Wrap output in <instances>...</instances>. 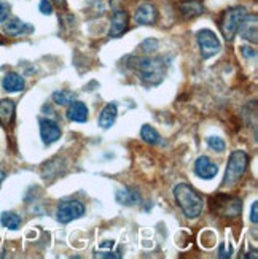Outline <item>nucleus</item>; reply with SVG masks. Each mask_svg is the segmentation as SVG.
<instances>
[{
    "label": "nucleus",
    "instance_id": "34",
    "mask_svg": "<svg viewBox=\"0 0 258 259\" xmlns=\"http://www.w3.org/2000/svg\"><path fill=\"white\" fill-rule=\"evenodd\" d=\"M0 43H4V40H2V38H0Z\"/></svg>",
    "mask_w": 258,
    "mask_h": 259
},
{
    "label": "nucleus",
    "instance_id": "18",
    "mask_svg": "<svg viewBox=\"0 0 258 259\" xmlns=\"http://www.w3.org/2000/svg\"><path fill=\"white\" fill-rule=\"evenodd\" d=\"M67 118L73 122H86L88 121V107L83 102H75L70 104L69 110H67Z\"/></svg>",
    "mask_w": 258,
    "mask_h": 259
},
{
    "label": "nucleus",
    "instance_id": "24",
    "mask_svg": "<svg viewBox=\"0 0 258 259\" xmlns=\"http://www.w3.org/2000/svg\"><path fill=\"white\" fill-rule=\"evenodd\" d=\"M207 145H209L214 151H217V153H222L223 150L227 148L225 140L220 139V137H209V139H207Z\"/></svg>",
    "mask_w": 258,
    "mask_h": 259
},
{
    "label": "nucleus",
    "instance_id": "29",
    "mask_svg": "<svg viewBox=\"0 0 258 259\" xmlns=\"http://www.w3.org/2000/svg\"><path fill=\"white\" fill-rule=\"evenodd\" d=\"M250 221H252L253 224H256V223H258V202H253V204H252Z\"/></svg>",
    "mask_w": 258,
    "mask_h": 259
},
{
    "label": "nucleus",
    "instance_id": "4",
    "mask_svg": "<svg viewBox=\"0 0 258 259\" xmlns=\"http://www.w3.org/2000/svg\"><path fill=\"white\" fill-rule=\"evenodd\" d=\"M210 210H214L218 217L236 218L242 210V200L228 194H217L210 199Z\"/></svg>",
    "mask_w": 258,
    "mask_h": 259
},
{
    "label": "nucleus",
    "instance_id": "1",
    "mask_svg": "<svg viewBox=\"0 0 258 259\" xmlns=\"http://www.w3.org/2000/svg\"><path fill=\"white\" fill-rule=\"evenodd\" d=\"M174 197L177 200V205L180 207V210L183 211V215L190 220L198 218L201 213H203V197L201 194H198L196 191L187 185V183H180L174 188Z\"/></svg>",
    "mask_w": 258,
    "mask_h": 259
},
{
    "label": "nucleus",
    "instance_id": "25",
    "mask_svg": "<svg viewBox=\"0 0 258 259\" xmlns=\"http://www.w3.org/2000/svg\"><path fill=\"white\" fill-rule=\"evenodd\" d=\"M39 8H40L42 13L47 15V16H50L53 13V4H51V0H42Z\"/></svg>",
    "mask_w": 258,
    "mask_h": 259
},
{
    "label": "nucleus",
    "instance_id": "12",
    "mask_svg": "<svg viewBox=\"0 0 258 259\" xmlns=\"http://www.w3.org/2000/svg\"><path fill=\"white\" fill-rule=\"evenodd\" d=\"M4 30L10 37H19V35H24V33L32 32L33 27L29 26L27 22L21 21L19 18H11L4 22Z\"/></svg>",
    "mask_w": 258,
    "mask_h": 259
},
{
    "label": "nucleus",
    "instance_id": "13",
    "mask_svg": "<svg viewBox=\"0 0 258 259\" xmlns=\"http://www.w3.org/2000/svg\"><path fill=\"white\" fill-rule=\"evenodd\" d=\"M117 202L121 205H126V207H132V205H139L142 202V197L140 194L137 193L136 189L132 188H121L117 191Z\"/></svg>",
    "mask_w": 258,
    "mask_h": 259
},
{
    "label": "nucleus",
    "instance_id": "11",
    "mask_svg": "<svg viewBox=\"0 0 258 259\" xmlns=\"http://www.w3.org/2000/svg\"><path fill=\"white\" fill-rule=\"evenodd\" d=\"M195 174L203 180H212L218 174V165L215 162H212L207 156H201L196 159Z\"/></svg>",
    "mask_w": 258,
    "mask_h": 259
},
{
    "label": "nucleus",
    "instance_id": "6",
    "mask_svg": "<svg viewBox=\"0 0 258 259\" xmlns=\"http://www.w3.org/2000/svg\"><path fill=\"white\" fill-rule=\"evenodd\" d=\"M85 215V205L80 200H64L56 210V218L59 223L67 224L72 223Z\"/></svg>",
    "mask_w": 258,
    "mask_h": 259
},
{
    "label": "nucleus",
    "instance_id": "27",
    "mask_svg": "<svg viewBox=\"0 0 258 259\" xmlns=\"http://www.w3.org/2000/svg\"><path fill=\"white\" fill-rule=\"evenodd\" d=\"M241 53H242L244 58H247V59L256 58V51H255L253 48H250V47H242V48H241Z\"/></svg>",
    "mask_w": 258,
    "mask_h": 259
},
{
    "label": "nucleus",
    "instance_id": "10",
    "mask_svg": "<svg viewBox=\"0 0 258 259\" xmlns=\"http://www.w3.org/2000/svg\"><path fill=\"white\" fill-rule=\"evenodd\" d=\"M128 29V13L123 10H117L110 18V29H108V37L118 38Z\"/></svg>",
    "mask_w": 258,
    "mask_h": 259
},
{
    "label": "nucleus",
    "instance_id": "16",
    "mask_svg": "<svg viewBox=\"0 0 258 259\" xmlns=\"http://www.w3.org/2000/svg\"><path fill=\"white\" fill-rule=\"evenodd\" d=\"M256 29H258V26H256V16H255V15H252V16L247 15V18H245V21L242 22V26H241V29H239L241 37H242L244 40H247V41L256 43V40H258V38H256V37H258Z\"/></svg>",
    "mask_w": 258,
    "mask_h": 259
},
{
    "label": "nucleus",
    "instance_id": "23",
    "mask_svg": "<svg viewBox=\"0 0 258 259\" xmlns=\"http://www.w3.org/2000/svg\"><path fill=\"white\" fill-rule=\"evenodd\" d=\"M160 47V41L155 40V38H149V40H143L142 45H140V50L145 53V54H153L156 50Z\"/></svg>",
    "mask_w": 258,
    "mask_h": 259
},
{
    "label": "nucleus",
    "instance_id": "14",
    "mask_svg": "<svg viewBox=\"0 0 258 259\" xmlns=\"http://www.w3.org/2000/svg\"><path fill=\"white\" fill-rule=\"evenodd\" d=\"M16 113V104L11 99H2L0 100V124L2 126H10L15 119Z\"/></svg>",
    "mask_w": 258,
    "mask_h": 259
},
{
    "label": "nucleus",
    "instance_id": "3",
    "mask_svg": "<svg viewBox=\"0 0 258 259\" xmlns=\"http://www.w3.org/2000/svg\"><path fill=\"white\" fill-rule=\"evenodd\" d=\"M247 10L244 7H234V8H230L225 11V15H223V19H222V33L225 35V38L228 41H233L234 37L239 33V29L242 26V22L247 18Z\"/></svg>",
    "mask_w": 258,
    "mask_h": 259
},
{
    "label": "nucleus",
    "instance_id": "28",
    "mask_svg": "<svg viewBox=\"0 0 258 259\" xmlns=\"http://www.w3.org/2000/svg\"><path fill=\"white\" fill-rule=\"evenodd\" d=\"M233 254V248L231 246H227L225 245H220V250H218V257H231Z\"/></svg>",
    "mask_w": 258,
    "mask_h": 259
},
{
    "label": "nucleus",
    "instance_id": "5",
    "mask_svg": "<svg viewBox=\"0 0 258 259\" xmlns=\"http://www.w3.org/2000/svg\"><path fill=\"white\" fill-rule=\"evenodd\" d=\"M250 157L245 151H233L230 159H228V165H227V172H225V178H223V185H234L241 180V177L244 175V172L247 170Z\"/></svg>",
    "mask_w": 258,
    "mask_h": 259
},
{
    "label": "nucleus",
    "instance_id": "7",
    "mask_svg": "<svg viewBox=\"0 0 258 259\" xmlns=\"http://www.w3.org/2000/svg\"><path fill=\"white\" fill-rule=\"evenodd\" d=\"M196 38H198L199 51H201V56H203V59H209L220 51V40L212 30L209 29L199 30Z\"/></svg>",
    "mask_w": 258,
    "mask_h": 259
},
{
    "label": "nucleus",
    "instance_id": "8",
    "mask_svg": "<svg viewBox=\"0 0 258 259\" xmlns=\"http://www.w3.org/2000/svg\"><path fill=\"white\" fill-rule=\"evenodd\" d=\"M40 137L42 142L50 146L54 142H58L61 139V127L56 121L48 119V118H42L40 119Z\"/></svg>",
    "mask_w": 258,
    "mask_h": 259
},
{
    "label": "nucleus",
    "instance_id": "2",
    "mask_svg": "<svg viewBox=\"0 0 258 259\" xmlns=\"http://www.w3.org/2000/svg\"><path fill=\"white\" fill-rule=\"evenodd\" d=\"M137 73L145 84L156 86L164 80L166 64L160 58H143L137 62Z\"/></svg>",
    "mask_w": 258,
    "mask_h": 259
},
{
    "label": "nucleus",
    "instance_id": "15",
    "mask_svg": "<svg viewBox=\"0 0 258 259\" xmlns=\"http://www.w3.org/2000/svg\"><path fill=\"white\" fill-rule=\"evenodd\" d=\"M2 84H4V89L7 93H21V91H24V88H26L24 78H22L19 73H15V72L7 73Z\"/></svg>",
    "mask_w": 258,
    "mask_h": 259
},
{
    "label": "nucleus",
    "instance_id": "17",
    "mask_svg": "<svg viewBox=\"0 0 258 259\" xmlns=\"http://www.w3.org/2000/svg\"><path fill=\"white\" fill-rule=\"evenodd\" d=\"M178 10H180L183 18L193 19V18H198V16L203 15L204 7L201 5L198 0H187V2H182L180 5H178Z\"/></svg>",
    "mask_w": 258,
    "mask_h": 259
},
{
    "label": "nucleus",
    "instance_id": "22",
    "mask_svg": "<svg viewBox=\"0 0 258 259\" xmlns=\"http://www.w3.org/2000/svg\"><path fill=\"white\" fill-rule=\"evenodd\" d=\"M53 100L58 105H69L73 100V94L70 91H56L53 94Z\"/></svg>",
    "mask_w": 258,
    "mask_h": 259
},
{
    "label": "nucleus",
    "instance_id": "20",
    "mask_svg": "<svg viewBox=\"0 0 258 259\" xmlns=\"http://www.w3.org/2000/svg\"><path fill=\"white\" fill-rule=\"evenodd\" d=\"M0 223H2V226L10 229V231H18L21 228V217L15 211H4L2 217H0Z\"/></svg>",
    "mask_w": 258,
    "mask_h": 259
},
{
    "label": "nucleus",
    "instance_id": "31",
    "mask_svg": "<svg viewBox=\"0 0 258 259\" xmlns=\"http://www.w3.org/2000/svg\"><path fill=\"white\" fill-rule=\"evenodd\" d=\"M114 246V240H105L99 243V248H112Z\"/></svg>",
    "mask_w": 258,
    "mask_h": 259
},
{
    "label": "nucleus",
    "instance_id": "30",
    "mask_svg": "<svg viewBox=\"0 0 258 259\" xmlns=\"http://www.w3.org/2000/svg\"><path fill=\"white\" fill-rule=\"evenodd\" d=\"M94 256H96V257H110V259H118V257H121V254H115V253H110V251H105V253H96Z\"/></svg>",
    "mask_w": 258,
    "mask_h": 259
},
{
    "label": "nucleus",
    "instance_id": "33",
    "mask_svg": "<svg viewBox=\"0 0 258 259\" xmlns=\"http://www.w3.org/2000/svg\"><path fill=\"white\" fill-rule=\"evenodd\" d=\"M56 4H58L59 7H65V0H54Z\"/></svg>",
    "mask_w": 258,
    "mask_h": 259
},
{
    "label": "nucleus",
    "instance_id": "26",
    "mask_svg": "<svg viewBox=\"0 0 258 259\" xmlns=\"http://www.w3.org/2000/svg\"><path fill=\"white\" fill-rule=\"evenodd\" d=\"M10 15V5L7 2L0 0V22H5Z\"/></svg>",
    "mask_w": 258,
    "mask_h": 259
},
{
    "label": "nucleus",
    "instance_id": "21",
    "mask_svg": "<svg viewBox=\"0 0 258 259\" xmlns=\"http://www.w3.org/2000/svg\"><path fill=\"white\" fill-rule=\"evenodd\" d=\"M140 135H142V139L147 142L149 145H156V143H160V140H161L160 134L156 132L152 126H149V124L142 126Z\"/></svg>",
    "mask_w": 258,
    "mask_h": 259
},
{
    "label": "nucleus",
    "instance_id": "32",
    "mask_svg": "<svg viewBox=\"0 0 258 259\" xmlns=\"http://www.w3.org/2000/svg\"><path fill=\"white\" fill-rule=\"evenodd\" d=\"M5 177H7V175H5V172H4V170H0V185H2V183H4V180H5Z\"/></svg>",
    "mask_w": 258,
    "mask_h": 259
},
{
    "label": "nucleus",
    "instance_id": "19",
    "mask_svg": "<svg viewBox=\"0 0 258 259\" xmlns=\"http://www.w3.org/2000/svg\"><path fill=\"white\" fill-rule=\"evenodd\" d=\"M118 115V110L115 104H107L104 107V110L100 111V116H99V126L102 129H110L114 126V122L117 119Z\"/></svg>",
    "mask_w": 258,
    "mask_h": 259
},
{
    "label": "nucleus",
    "instance_id": "9",
    "mask_svg": "<svg viewBox=\"0 0 258 259\" xmlns=\"http://www.w3.org/2000/svg\"><path fill=\"white\" fill-rule=\"evenodd\" d=\"M156 19H158V10L150 2L142 4L134 13V21L140 26H152L156 22Z\"/></svg>",
    "mask_w": 258,
    "mask_h": 259
}]
</instances>
